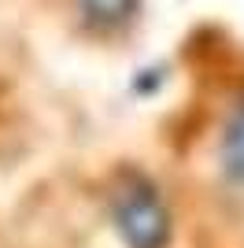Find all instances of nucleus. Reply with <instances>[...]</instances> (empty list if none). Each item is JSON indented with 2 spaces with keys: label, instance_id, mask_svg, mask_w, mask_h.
<instances>
[{
  "label": "nucleus",
  "instance_id": "1",
  "mask_svg": "<svg viewBox=\"0 0 244 248\" xmlns=\"http://www.w3.org/2000/svg\"><path fill=\"white\" fill-rule=\"evenodd\" d=\"M111 218L126 248H167L170 241V207L144 174H126L111 189Z\"/></svg>",
  "mask_w": 244,
  "mask_h": 248
},
{
  "label": "nucleus",
  "instance_id": "2",
  "mask_svg": "<svg viewBox=\"0 0 244 248\" xmlns=\"http://www.w3.org/2000/svg\"><path fill=\"white\" fill-rule=\"evenodd\" d=\"M218 159H222V170L229 182H244V104H237V111L226 119Z\"/></svg>",
  "mask_w": 244,
  "mask_h": 248
},
{
  "label": "nucleus",
  "instance_id": "3",
  "mask_svg": "<svg viewBox=\"0 0 244 248\" xmlns=\"http://www.w3.org/2000/svg\"><path fill=\"white\" fill-rule=\"evenodd\" d=\"M74 4L85 15V22L100 30H115L122 22H130L137 11V0H74Z\"/></svg>",
  "mask_w": 244,
  "mask_h": 248
}]
</instances>
